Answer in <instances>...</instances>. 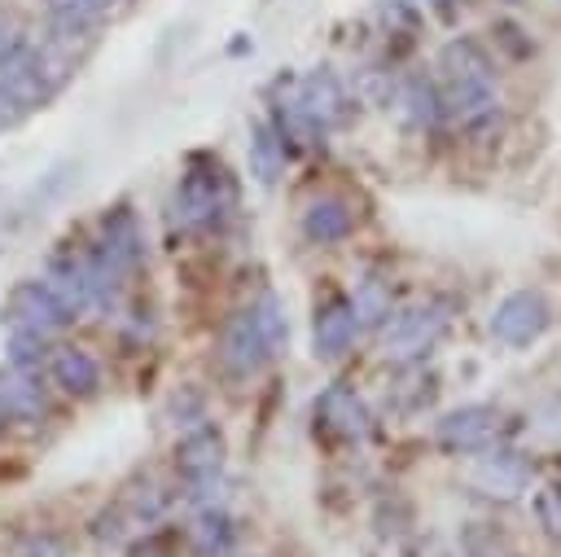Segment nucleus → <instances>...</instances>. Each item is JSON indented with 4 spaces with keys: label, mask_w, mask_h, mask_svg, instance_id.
Returning <instances> with one entry per match:
<instances>
[{
    "label": "nucleus",
    "mask_w": 561,
    "mask_h": 557,
    "mask_svg": "<svg viewBox=\"0 0 561 557\" xmlns=\"http://www.w3.org/2000/svg\"><path fill=\"white\" fill-rule=\"evenodd\" d=\"M285 342H289L285 307H280L276 294H263L254 307L237 311V316L224 325L219 364H224L232 377H250V373H259L272 355H280Z\"/></svg>",
    "instance_id": "f257e3e1"
},
{
    "label": "nucleus",
    "mask_w": 561,
    "mask_h": 557,
    "mask_svg": "<svg viewBox=\"0 0 561 557\" xmlns=\"http://www.w3.org/2000/svg\"><path fill=\"white\" fill-rule=\"evenodd\" d=\"M443 70V105L465 123L478 127L495 114V79H491V61L473 39H451L438 57Z\"/></svg>",
    "instance_id": "f03ea898"
},
{
    "label": "nucleus",
    "mask_w": 561,
    "mask_h": 557,
    "mask_svg": "<svg viewBox=\"0 0 561 557\" xmlns=\"http://www.w3.org/2000/svg\"><path fill=\"white\" fill-rule=\"evenodd\" d=\"M228 206H232V184H228L219 162H206V167H193L175 184L171 224L184 232H202V228H215L228 215Z\"/></svg>",
    "instance_id": "7ed1b4c3"
},
{
    "label": "nucleus",
    "mask_w": 561,
    "mask_h": 557,
    "mask_svg": "<svg viewBox=\"0 0 561 557\" xmlns=\"http://www.w3.org/2000/svg\"><path fill=\"white\" fill-rule=\"evenodd\" d=\"M451 325V303L443 298H430V303H416L408 311H399L390 325H386V355L394 360H412V355H425Z\"/></svg>",
    "instance_id": "20e7f679"
},
{
    "label": "nucleus",
    "mask_w": 561,
    "mask_h": 557,
    "mask_svg": "<svg viewBox=\"0 0 561 557\" xmlns=\"http://www.w3.org/2000/svg\"><path fill=\"white\" fill-rule=\"evenodd\" d=\"M289 101H294V110L302 114V123H307L311 132H333V127H342V123L351 118V96H346L342 79H337L329 66L302 75Z\"/></svg>",
    "instance_id": "39448f33"
},
{
    "label": "nucleus",
    "mask_w": 561,
    "mask_h": 557,
    "mask_svg": "<svg viewBox=\"0 0 561 557\" xmlns=\"http://www.w3.org/2000/svg\"><path fill=\"white\" fill-rule=\"evenodd\" d=\"M552 325V307L539 289H513L508 298H500V307L491 311V333L504 346H530L548 333Z\"/></svg>",
    "instance_id": "423d86ee"
},
{
    "label": "nucleus",
    "mask_w": 561,
    "mask_h": 557,
    "mask_svg": "<svg viewBox=\"0 0 561 557\" xmlns=\"http://www.w3.org/2000/svg\"><path fill=\"white\" fill-rule=\"evenodd\" d=\"M0 92L18 105V110H35L53 96L44 70H39V48L26 39H9L0 44Z\"/></svg>",
    "instance_id": "0eeeda50"
},
{
    "label": "nucleus",
    "mask_w": 561,
    "mask_h": 557,
    "mask_svg": "<svg viewBox=\"0 0 561 557\" xmlns=\"http://www.w3.org/2000/svg\"><path fill=\"white\" fill-rule=\"evenodd\" d=\"M9 325L13 329H31V333H57V329H66L75 316H70V307L48 289V281H22L13 294H9Z\"/></svg>",
    "instance_id": "6e6552de"
},
{
    "label": "nucleus",
    "mask_w": 561,
    "mask_h": 557,
    "mask_svg": "<svg viewBox=\"0 0 561 557\" xmlns=\"http://www.w3.org/2000/svg\"><path fill=\"white\" fill-rule=\"evenodd\" d=\"M500 430H504V417L491 403H465L438 421V443L447 452H486L495 447Z\"/></svg>",
    "instance_id": "1a4fd4ad"
},
{
    "label": "nucleus",
    "mask_w": 561,
    "mask_h": 557,
    "mask_svg": "<svg viewBox=\"0 0 561 557\" xmlns=\"http://www.w3.org/2000/svg\"><path fill=\"white\" fill-rule=\"evenodd\" d=\"M175 469H180L188 496H206L219 482V469H224V434L210 430V425L184 434L180 447H175Z\"/></svg>",
    "instance_id": "9d476101"
},
{
    "label": "nucleus",
    "mask_w": 561,
    "mask_h": 557,
    "mask_svg": "<svg viewBox=\"0 0 561 557\" xmlns=\"http://www.w3.org/2000/svg\"><path fill=\"white\" fill-rule=\"evenodd\" d=\"M355 329H359V320H355L351 298L333 294V298L316 311V325H311L316 360H337V355H346V351H351V342H355Z\"/></svg>",
    "instance_id": "9b49d317"
},
{
    "label": "nucleus",
    "mask_w": 561,
    "mask_h": 557,
    "mask_svg": "<svg viewBox=\"0 0 561 557\" xmlns=\"http://www.w3.org/2000/svg\"><path fill=\"white\" fill-rule=\"evenodd\" d=\"M526 482H530V465L517 452H491L486 447V456L473 465V487L491 500H517L526 491Z\"/></svg>",
    "instance_id": "f8f14e48"
},
{
    "label": "nucleus",
    "mask_w": 561,
    "mask_h": 557,
    "mask_svg": "<svg viewBox=\"0 0 561 557\" xmlns=\"http://www.w3.org/2000/svg\"><path fill=\"white\" fill-rule=\"evenodd\" d=\"M48 289L70 307V316H83L88 307H96V289H92V268H88V254H57L48 263Z\"/></svg>",
    "instance_id": "ddd939ff"
},
{
    "label": "nucleus",
    "mask_w": 561,
    "mask_h": 557,
    "mask_svg": "<svg viewBox=\"0 0 561 557\" xmlns=\"http://www.w3.org/2000/svg\"><path fill=\"white\" fill-rule=\"evenodd\" d=\"M316 417L324 421V430H333L342 439H368V430H373V417L351 386H329L316 399Z\"/></svg>",
    "instance_id": "4468645a"
},
{
    "label": "nucleus",
    "mask_w": 561,
    "mask_h": 557,
    "mask_svg": "<svg viewBox=\"0 0 561 557\" xmlns=\"http://www.w3.org/2000/svg\"><path fill=\"white\" fill-rule=\"evenodd\" d=\"M44 390L22 368H0V425L4 421H39Z\"/></svg>",
    "instance_id": "2eb2a0df"
},
{
    "label": "nucleus",
    "mask_w": 561,
    "mask_h": 557,
    "mask_svg": "<svg viewBox=\"0 0 561 557\" xmlns=\"http://www.w3.org/2000/svg\"><path fill=\"white\" fill-rule=\"evenodd\" d=\"M48 373H53V382H57L66 395H96V386H101V364H96L88 351H79V346L53 351Z\"/></svg>",
    "instance_id": "dca6fc26"
},
{
    "label": "nucleus",
    "mask_w": 561,
    "mask_h": 557,
    "mask_svg": "<svg viewBox=\"0 0 561 557\" xmlns=\"http://www.w3.org/2000/svg\"><path fill=\"white\" fill-rule=\"evenodd\" d=\"M351 224H355V215H351V206H346L342 197H316V202L302 211V232H307L311 241H320V246L342 241V237L351 232Z\"/></svg>",
    "instance_id": "f3484780"
},
{
    "label": "nucleus",
    "mask_w": 561,
    "mask_h": 557,
    "mask_svg": "<svg viewBox=\"0 0 561 557\" xmlns=\"http://www.w3.org/2000/svg\"><path fill=\"white\" fill-rule=\"evenodd\" d=\"M237 544V526L224 509H202L193 522V553L197 557H232Z\"/></svg>",
    "instance_id": "a211bd4d"
},
{
    "label": "nucleus",
    "mask_w": 561,
    "mask_h": 557,
    "mask_svg": "<svg viewBox=\"0 0 561 557\" xmlns=\"http://www.w3.org/2000/svg\"><path fill=\"white\" fill-rule=\"evenodd\" d=\"M280 167H285V140L276 136V127L254 123L250 127V175L259 184H272L280 175Z\"/></svg>",
    "instance_id": "6ab92c4d"
},
{
    "label": "nucleus",
    "mask_w": 561,
    "mask_h": 557,
    "mask_svg": "<svg viewBox=\"0 0 561 557\" xmlns=\"http://www.w3.org/2000/svg\"><path fill=\"white\" fill-rule=\"evenodd\" d=\"M403 105H408V118L412 123H438V114H443V96L434 92V83H425V79H412L408 88H403Z\"/></svg>",
    "instance_id": "aec40b11"
},
{
    "label": "nucleus",
    "mask_w": 561,
    "mask_h": 557,
    "mask_svg": "<svg viewBox=\"0 0 561 557\" xmlns=\"http://www.w3.org/2000/svg\"><path fill=\"white\" fill-rule=\"evenodd\" d=\"M460 548H465V557H508L504 535L495 526H486V522H469L460 531Z\"/></svg>",
    "instance_id": "412c9836"
},
{
    "label": "nucleus",
    "mask_w": 561,
    "mask_h": 557,
    "mask_svg": "<svg viewBox=\"0 0 561 557\" xmlns=\"http://www.w3.org/2000/svg\"><path fill=\"white\" fill-rule=\"evenodd\" d=\"M44 333H31V329H13L9 333V368H31V364H39L44 360Z\"/></svg>",
    "instance_id": "4be33fe9"
},
{
    "label": "nucleus",
    "mask_w": 561,
    "mask_h": 557,
    "mask_svg": "<svg viewBox=\"0 0 561 557\" xmlns=\"http://www.w3.org/2000/svg\"><path fill=\"white\" fill-rule=\"evenodd\" d=\"M535 509H539V522L548 526V535H557V539H561V482H557V487H548V491H539Z\"/></svg>",
    "instance_id": "5701e85b"
},
{
    "label": "nucleus",
    "mask_w": 561,
    "mask_h": 557,
    "mask_svg": "<svg viewBox=\"0 0 561 557\" xmlns=\"http://www.w3.org/2000/svg\"><path fill=\"white\" fill-rule=\"evenodd\" d=\"M381 18H386V26H390V31H394V26L416 31V22H421V13H416L408 0H381Z\"/></svg>",
    "instance_id": "b1692460"
},
{
    "label": "nucleus",
    "mask_w": 561,
    "mask_h": 557,
    "mask_svg": "<svg viewBox=\"0 0 561 557\" xmlns=\"http://www.w3.org/2000/svg\"><path fill=\"white\" fill-rule=\"evenodd\" d=\"M131 557H180V553H175V544H171L167 535H145V539L131 548Z\"/></svg>",
    "instance_id": "393cba45"
},
{
    "label": "nucleus",
    "mask_w": 561,
    "mask_h": 557,
    "mask_svg": "<svg viewBox=\"0 0 561 557\" xmlns=\"http://www.w3.org/2000/svg\"><path fill=\"white\" fill-rule=\"evenodd\" d=\"M22 557H66V553H61V544H57V539L39 535V539H31V544H26V553H22Z\"/></svg>",
    "instance_id": "a878e982"
},
{
    "label": "nucleus",
    "mask_w": 561,
    "mask_h": 557,
    "mask_svg": "<svg viewBox=\"0 0 561 557\" xmlns=\"http://www.w3.org/2000/svg\"><path fill=\"white\" fill-rule=\"evenodd\" d=\"M18 114H22V110L0 92V132H4V127H13V123H18Z\"/></svg>",
    "instance_id": "bb28decb"
},
{
    "label": "nucleus",
    "mask_w": 561,
    "mask_h": 557,
    "mask_svg": "<svg viewBox=\"0 0 561 557\" xmlns=\"http://www.w3.org/2000/svg\"><path fill=\"white\" fill-rule=\"evenodd\" d=\"M88 4H96V9H101V13H105V9H110V4H114V0H88Z\"/></svg>",
    "instance_id": "cd10ccee"
}]
</instances>
